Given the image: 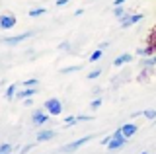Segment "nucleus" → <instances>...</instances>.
Instances as JSON below:
<instances>
[{
    "label": "nucleus",
    "instance_id": "obj_31",
    "mask_svg": "<svg viewBox=\"0 0 156 154\" xmlns=\"http://www.w3.org/2000/svg\"><path fill=\"white\" fill-rule=\"evenodd\" d=\"M139 115H143V111H135V113H131V117L135 119V117H139Z\"/></svg>",
    "mask_w": 156,
    "mask_h": 154
},
{
    "label": "nucleus",
    "instance_id": "obj_3",
    "mask_svg": "<svg viewBox=\"0 0 156 154\" xmlns=\"http://www.w3.org/2000/svg\"><path fill=\"white\" fill-rule=\"evenodd\" d=\"M43 109H45L51 117H57V115L62 113V102L58 98H49V100H45V103H43Z\"/></svg>",
    "mask_w": 156,
    "mask_h": 154
},
{
    "label": "nucleus",
    "instance_id": "obj_33",
    "mask_svg": "<svg viewBox=\"0 0 156 154\" xmlns=\"http://www.w3.org/2000/svg\"><path fill=\"white\" fill-rule=\"evenodd\" d=\"M0 30H2V27H0Z\"/></svg>",
    "mask_w": 156,
    "mask_h": 154
},
{
    "label": "nucleus",
    "instance_id": "obj_7",
    "mask_svg": "<svg viewBox=\"0 0 156 154\" xmlns=\"http://www.w3.org/2000/svg\"><path fill=\"white\" fill-rule=\"evenodd\" d=\"M16 16H12V14H2L0 16V27L2 30H12L14 26H16Z\"/></svg>",
    "mask_w": 156,
    "mask_h": 154
},
{
    "label": "nucleus",
    "instance_id": "obj_23",
    "mask_svg": "<svg viewBox=\"0 0 156 154\" xmlns=\"http://www.w3.org/2000/svg\"><path fill=\"white\" fill-rule=\"evenodd\" d=\"M143 115L148 119V121H156V109H144Z\"/></svg>",
    "mask_w": 156,
    "mask_h": 154
},
{
    "label": "nucleus",
    "instance_id": "obj_8",
    "mask_svg": "<svg viewBox=\"0 0 156 154\" xmlns=\"http://www.w3.org/2000/svg\"><path fill=\"white\" fill-rule=\"evenodd\" d=\"M119 129H121V133H123L127 138L135 137V135L139 133V125H135V123H131V121H129V123H123V125H121Z\"/></svg>",
    "mask_w": 156,
    "mask_h": 154
},
{
    "label": "nucleus",
    "instance_id": "obj_21",
    "mask_svg": "<svg viewBox=\"0 0 156 154\" xmlns=\"http://www.w3.org/2000/svg\"><path fill=\"white\" fill-rule=\"evenodd\" d=\"M100 74H101V68H94V70H90L86 74V78L88 80H96V78H100Z\"/></svg>",
    "mask_w": 156,
    "mask_h": 154
},
{
    "label": "nucleus",
    "instance_id": "obj_13",
    "mask_svg": "<svg viewBox=\"0 0 156 154\" xmlns=\"http://www.w3.org/2000/svg\"><path fill=\"white\" fill-rule=\"evenodd\" d=\"M143 68H152L156 66V55H150V57H143V62H140Z\"/></svg>",
    "mask_w": 156,
    "mask_h": 154
},
{
    "label": "nucleus",
    "instance_id": "obj_5",
    "mask_svg": "<svg viewBox=\"0 0 156 154\" xmlns=\"http://www.w3.org/2000/svg\"><path fill=\"white\" fill-rule=\"evenodd\" d=\"M51 119V115H49L45 109H35V111L31 113V123L35 125V127H45V123Z\"/></svg>",
    "mask_w": 156,
    "mask_h": 154
},
{
    "label": "nucleus",
    "instance_id": "obj_9",
    "mask_svg": "<svg viewBox=\"0 0 156 154\" xmlns=\"http://www.w3.org/2000/svg\"><path fill=\"white\" fill-rule=\"evenodd\" d=\"M57 137V131H53V129H41V131L37 133V142H47V141H51V138H55Z\"/></svg>",
    "mask_w": 156,
    "mask_h": 154
},
{
    "label": "nucleus",
    "instance_id": "obj_11",
    "mask_svg": "<svg viewBox=\"0 0 156 154\" xmlns=\"http://www.w3.org/2000/svg\"><path fill=\"white\" fill-rule=\"evenodd\" d=\"M37 94V88H23L22 86V90H18L16 92V100H26V98H33V96Z\"/></svg>",
    "mask_w": 156,
    "mask_h": 154
},
{
    "label": "nucleus",
    "instance_id": "obj_1",
    "mask_svg": "<svg viewBox=\"0 0 156 154\" xmlns=\"http://www.w3.org/2000/svg\"><path fill=\"white\" fill-rule=\"evenodd\" d=\"M90 141H92V135H84V137H80V138H76V141L68 142V144H65V146H61L58 152H61V154H72V152L80 150V148L84 146L86 142H90Z\"/></svg>",
    "mask_w": 156,
    "mask_h": 154
},
{
    "label": "nucleus",
    "instance_id": "obj_28",
    "mask_svg": "<svg viewBox=\"0 0 156 154\" xmlns=\"http://www.w3.org/2000/svg\"><path fill=\"white\" fill-rule=\"evenodd\" d=\"M31 148H33V144H27V146H23V148H22V152H20V154H26L27 150H31Z\"/></svg>",
    "mask_w": 156,
    "mask_h": 154
},
{
    "label": "nucleus",
    "instance_id": "obj_16",
    "mask_svg": "<svg viewBox=\"0 0 156 154\" xmlns=\"http://www.w3.org/2000/svg\"><path fill=\"white\" fill-rule=\"evenodd\" d=\"M101 57H104V49H100V47H98V49L90 55V62H98Z\"/></svg>",
    "mask_w": 156,
    "mask_h": 154
},
{
    "label": "nucleus",
    "instance_id": "obj_10",
    "mask_svg": "<svg viewBox=\"0 0 156 154\" xmlns=\"http://www.w3.org/2000/svg\"><path fill=\"white\" fill-rule=\"evenodd\" d=\"M133 59H135V57L131 55V53H121L119 57H115V59H113V66H117V68H119V66H123V65L133 62Z\"/></svg>",
    "mask_w": 156,
    "mask_h": 154
},
{
    "label": "nucleus",
    "instance_id": "obj_18",
    "mask_svg": "<svg viewBox=\"0 0 156 154\" xmlns=\"http://www.w3.org/2000/svg\"><path fill=\"white\" fill-rule=\"evenodd\" d=\"M82 66L80 65H74V66H66V68H61V74H72V72H80Z\"/></svg>",
    "mask_w": 156,
    "mask_h": 154
},
{
    "label": "nucleus",
    "instance_id": "obj_4",
    "mask_svg": "<svg viewBox=\"0 0 156 154\" xmlns=\"http://www.w3.org/2000/svg\"><path fill=\"white\" fill-rule=\"evenodd\" d=\"M140 20H144V14L143 12H139V14H127L123 20H119V26L123 27V30H129V27L136 26Z\"/></svg>",
    "mask_w": 156,
    "mask_h": 154
},
{
    "label": "nucleus",
    "instance_id": "obj_25",
    "mask_svg": "<svg viewBox=\"0 0 156 154\" xmlns=\"http://www.w3.org/2000/svg\"><path fill=\"white\" fill-rule=\"evenodd\" d=\"M68 47H70V43H66V41H65V43H61V45H58V51H66Z\"/></svg>",
    "mask_w": 156,
    "mask_h": 154
},
{
    "label": "nucleus",
    "instance_id": "obj_19",
    "mask_svg": "<svg viewBox=\"0 0 156 154\" xmlns=\"http://www.w3.org/2000/svg\"><path fill=\"white\" fill-rule=\"evenodd\" d=\"M47 10L45 8H33V10H29V18H39V16H45Z\"/></svg>",
    "mask_w": 156,
    "mask_h": 154
},
{
    "label": "nucleus",
    "instance_id": "obj_26",
    "mask_svg": "<svg viewBox=\"0 0 156 154\" xmlns=\"http://www.w3.org/2000/svg\"><path fill=\"white\" fill-rule=\"evenodd\" d=\"M66 4H68V0H57V6H58V8L66 6Z\"/></svg>",
    "mask_w": 156,
    "mask_h": 154
},
{
    "label": "nucleus",
    "instance_id": "obj_20",
    "mask_svg": "<svg viewBox=\"0 0 156 154\" xmlns=\"http://www.w3.org/2000/svg\"><path fill=\"white\" fill-rule=\"evenodd\" d=\"M0 152H2V154H12V152H14V144L2 142V144H0Z\"/></svg>",
    "mask_w": 156,
    "mask_h": 154
},
{
    "label": "nucleus",
    "instance_id": "obj_34",
    "mask_svg": "<svg viewBox=\"0 0 156 154\" xmlns=\"http://www.w3.org/2000/svg\"><path fill=\"white\" fill-rule=\"evenodd\" d=\"M0 154H2V152H0Z\"/></svg>",
    "mask_w": 156,
    "mask_h": 154
},
{
    "label": "nucleus",
    "instance_id": "obj_17",
    "mask_svg": "<svg viewBox=\"0 0 156 154\" xmlns=\"http://www.w3.org/2000/svg\"><path fill=\"white\" fill-rule=\"evenodd\" d=\"M22 86H23V88H37L39 80L37 78H27V80H23V82H22Z\"/></svg>",
    "mask_w": 156,
    "mask_h": 154
},
{
    "label": "nucleus",
    "instance_id": "obj_2",
    "mask_svg": "<svg viewBox=\"0 0 156 154\" xmlns=\"http://www.w3.org/2000/svg\"><path fill=\"white\" fill-rule=\"evenodd\" d=\"M129 142V138L125 137L123 133H121V129H117V131L113 133V138H111V142L107 144V150H111V152H115V150H121V148H125V144Z\"/></svg>",
    "mask_w": 156,
    "mask_h": 154
},
{
    "label": "nucleus",
    "instance_id": "obj_12",
    "mask_svg": "<svg viewBox=\"0 0 156 154\" xmlns=\"http://www.w3.org/2000/svg\"><path fill=\"white\" fill-rule=\"evenodd\" d=\"M16 92H18V84H10L8 88H6V94H4L6 102H12V100H16Z\"/></svg>",
    "mask_w": 156,
    "mask_h": 154
},
{
    "label": "nucleus",
    "instance_id": "obj_6",
    "mask_svg": "<svg viewBox=\"0 0 156 154\" xmlns=\"http://www.w3.org/2000/svg\"><path fill=\"white\" fill-rule=\"evenodd\" d=\"M31 35H33V31H23V33H18V35H12V37H4L2 43L4 45H20V43L27 41Z\"/></svg>",
    "mask_w": 156,
    "mask_h": 154
},
{
    "label": "nucleus",
    "instance_id": "obj_22",
    "mask_svg": "<svg viewBox=\"0 0 156 154\" xmlns=\"http://www.w3.org/2000/svg\"><path fill=\"white\" fill-rule=\"evenodd\" d=\"M101 103H104V98H94V100L90 102V107L96 111V109H100V107H101Z\"/></svg>",
    "mask_w": 156,
    "mask_h": 154
},
{
    "label": "nucleus",
    "instance_id": "obj_29",
    "mask_svg": "<svg viewBox=\"0 0 156 154\" xmlns=\"http://www.w3.org/2000/svg\"><path fill=\"white\" fill-rule=\"evenodd\" d=\"M107 47H109V41H101L100 43V49H107Z\"/></svg>",
    "mask_w": 156,
    "mask_h": 154
},
{
    "label": "nucleus",
    "instance_id": "obj_14",
    "mask_svg": "<svg viewBox=\"0 0 156 154\" xmlns=\"http://www.w3.org/2000/svg\"><path fill=\"white\" fill-rule=\"evenodd\" d=\"M154 55V45H148L144 49H136V57H150Z\"/></svg>",
    "mask_w": 156,
    "mask_h": 154
},
{
    "label": "nucleus",
    "instance_id": "obj_30",
    "mask_svg": "<svg viewBox=\"0 0 156 154\" xmlns=\"http://www.w3.org/2000/svg\"><path fill=\"white\" fill-rule=\"evenodd\" d=\"M33 103V98H26L23 100V105H31Z\"/></svg>",
    "mask_w": 156,
    "mask_h": 154
},
{
    "label": "nucleus",
    "instance_id": "obj_27",
    "mask_svg": "<svg viewBox=\"0 0 156 154\" xmlns=\"http://www.w3.org/2000/svg\"><path fill=\"white\" fill-rule=\"evenodd\" d=\"M115 6H125V0H113V8Z\"/></svg>",
    "mask_w": 156,
    "mask_h": 154
},
{
    "label": "nucleus",
    "instance_id": "obj_15",
    "mask_svg": "<svg viewBox=\"0 0 156 154\" xmlns=\"http://www.w3.org/2000/svg\"><path fill=\"white\" fill-rule=\"evenodd\" d=\"M127 14H129V12L125 10V6H115V8H113V16L117 18V20H123Z\"/></svg>",
    "mask_w": 156,
    "mask_h": 154
},
{
    "label": "nucleus",
    "instance_id": "obj_24",
    "mask_svg": "<svg viewBox=\"0 0 156 154\" xmlns=\"http://www.w3.org/2000/svg\"><path fill=\"white\" fill-rule=\"evenodd\" d=\"M111 138H113V135H107V137H104V138H101V144H104V146H107V144L111 142Z\"/></svg>",
    "mask_w": 156,
    "mask_h": 154
},
{
    "label": "nucleus",
    "instance_id": "obj_32",
    "mask_svg": "<svg viewBox=\"0 0 156 154\" xmlns=\"http://www.w3.org/2000/svg\"><path fill=\"white\" fill-rule=\"evenodd\" d=\"M140 154H148V152H146V150H144V152H140Z\"/></svg>",
    "mask_w": 156,
    "mask_h": 154
}]
</instances>
